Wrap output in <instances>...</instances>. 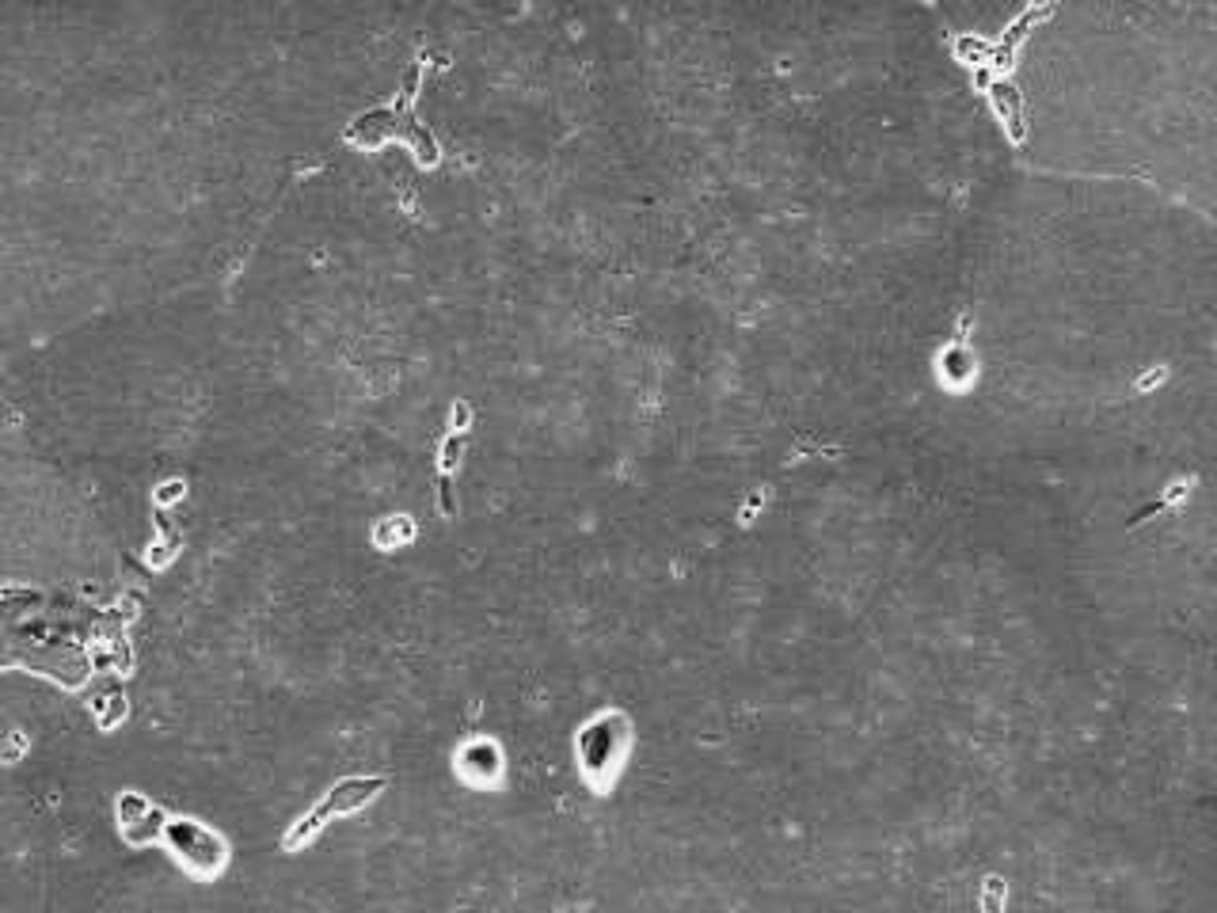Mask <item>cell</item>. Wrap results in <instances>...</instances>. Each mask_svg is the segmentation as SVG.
Listing matches in <instances>:
<instances>
[{
    "label": "cell",
    "instance_id": "6da1fadb",
    "mask_svg": "<svg viewBox=\"0 0 1217 913\" xmlns=\"http://www.w3.org/2000/svg\"><path fill=\"white\" fill-rule=\"evenodd\" d=\"M381 788H384V780H381V777H354V780L335 784V788H331V792L316 803V807H312V811L297 822V826L286 833V849H289V852H293V849H301L305 842H312V833H320V830L327 826L331 818L354 814V811L365 807V803H370Z\"/></svg>",
    "mask_w": 1217,
    "mask_h": 913
},
{
    "label": "cell",
    "instance_id": "7a4b0ae2",
    "mask_svg": "<svg viewBox=\"0 0 1217 913\" xmlns=\"http://www.w3.org/2000/svg\"><path fill=\"white\" fill-rule=\"evenodd\" d=\"M608 716H601L598 723H590L582 730V739H579V750H582V765H586V773H601L608 769L620 754H617V730H605Z\"/></svg>",
    "mask_w": 1217,
    "mask_h": 913
},
{
    "label": "cell",
    "instance_id": "3957f363",
    "mask_svg": "<svg viewBox=\"0 0 1217 913\" xmlns=\"http://www.w3.org/2000/svg\"><path fill=\"white\" fill-rule=\"evenodd\" d=\"M989 99H993V107H997V115L1008 122L1012 141H1024L1027 130H1024V99H1020V91L1012 88V84H1005V80H993L989 84Z\"/></svg>",
    "mask_w": 1217,
    "mask_h": 913
},
{
    "label": "cell",
    "instance_id": "277c9868",
    "mask_svg": "<svg viewBox=\"0 0 1217 913\" xmlns=\"http://www.w3.org/2000/svg\"><path fill=\"white\" fill-rule=\"evenodd\" d=\"M944 365H948V373L955 377V381H963V377H970V354L963 351V346H951V351H944Z\"/></svg>",
    "mask_w": 1217,
    "mask_h": 913
},
{
    "label": "cell",
    "instance_id": "5b68a950",
    "mask_svg": "<svg viewBox=\"0 0 1217 913\" xmlns=\"http://www.w3.org/2000/svg\"><path fill=\"white\" fill-rule=\"evenodd\" d=\"M1001 894H1005V883H1001V880H986V894H982L986 913H1001Z\"/></svg>",
    "mask_w": 1217,
    "mask_h": 913
},
{
    "label": "cell",
    "instance_id": "8992f818",
    "mask_svg": "<svg viewBox=\"0 0 1217 913\" xmlns=\"http://www.w3.org/2000/svg\"><path fill=\"white\" fill-rule=\"evenodd\" d=\"M460 446H465V438L453 434L449 442H446V449H441V476H449V468L457 465V456H460Z\"/></svg>",
    "mask_w": 1217,
    "mask_h": 913
},
{
    "label": "cell",
    "instance_id": "52a82bcc",
    "mask_svg": "<svg viewBox=\"0 0 1217 913\" xmlns=\"http://www.w3.org/2000/svg\"><path fill=\"white\" fill-rule=\"evenodd\" d=\"M1160 377H1165V373H1146V377H1141V389H1153Z\"/></svg>",
    "mask_w": 1217,
    "mask_h": 913
}]
</instances>
